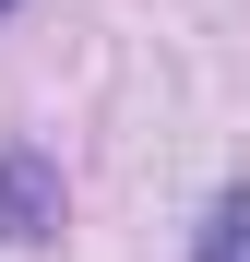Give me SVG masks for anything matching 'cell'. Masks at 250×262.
<instances>
[{"label":"cell","mask_w":250,"mask_h":262,"mask_svg":"<svg viewBox=\"0 0 250 262\" xmlns=\"http://www.w3.org/2000/svg\"><path fill=\"white\" fill-rule=\"evenodd\" d=\"M191 262H250V191H226L215 203V227H202V250Z\"/></svg>","instance_id":"2"},{"label":"cell","mask_w":250,"mask_h":262,"mask_svg":"<svg viewBox=\"0 0 250 262\" xmlns=\"http://www.w3.org/2000/svg\"><path fill=\"white\" fill-rule=\"evenodd\" d=\"M0 12H12V0H0Z\"/></svg>","instance_id":"3"},{"label":"cell","mask_w":250,"mask_h":262,"mask_svg":"<svg viewBox=\"0 0 250 262\" xmlns=\"http://www.w3.org/2000/svg\"><path fill=\"white\" fill-rule=\"evenodd\" d=\"M48 227H60V167L0 143V238H48Z\"/></svg>","instance_id":"1"}]
</instances>
